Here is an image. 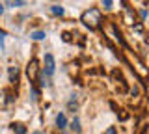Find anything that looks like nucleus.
<instances>
[{
    "label": "nucleus",
    "instance_id": "f257e3e1",
    "mask_svg": "<svg viewBox=\"0 0 149 134\" xmlns=\"http://www.w3.org/2000/svg\"><path fill=\"white\" fill-rule=\"evenodd\" d=\"M82 22L86 26H90V28H97L99 26V22H101V13H99V10H90V11H86L82 15Z\"/></svg>",
    "mask_w": 149,
    "mask_h": 134
},
{
    "label": "nucleus",
    "instance_id": "f03ea898",
    "mask_svg": "<svg viewBox=\"0 0 149 134\" xmlns=\"http://www.w3.org/2000/svg\"><path fill=\"white\" fill-rule=\"evenodd\" d=\"M56 71V62L52 54H45V75L47 76H52Z\"/></svg>",
    "mask_w": 149,
    "mask_h": 134
},
{
    "label": "nucleus",
    "instance_id": "7ed1b4c3",
    "mask_svg": "<svg viewBox=\"0 0 149 134\" xmlns=\"http://www.w3.org/2000/svg\"><path fill=\"white\" fill-rule=\"evenodd\" d=\"M26 71H28V76H30L32 80H36V78H37V60H32V62L28 63Z\"/></svg>",
    "mask_w": 149,
    "mask_h": 134
},
{
    "label": "nucleus",
    "instance_id": "20e7f679",
    "mask_svg": "<svg viewBox=\"0 0 149 134\" xmlns=\"http://www.w3.org/2000/svg\"><path fill=\"white\" fill-rule=\"evenodd\" d=\"M56 125H58V128H65V125H67V119H65L63 114H58V115H56Z\"/></svg>",
    "mask_w": 149,
    "mask_h": 134
},
{
    "label": "nucleus",
    "instance_id": "39448f33",
    "mask_svg": "<svg viewBox=\"0 0 149 134\" xmlns=\"http://www.w3.org/2000/svg\"><path fill=\"white\" fill-rule=\"evenodd\" d=\"M71 131L77 132V134L80 132V119H78V117H74L73 121H71Z\"/></svg>",
    "mask_w": 149,
    "mask_h": 134
},
{
    "label": "nucleus",
    "instance_id": "423d86ee",
    "mask_svg": "<svg viewBox=\"0 0 149 134\" xmlns=\"http://www.w3.org/2000/svg\"><path fill=\"white\" fill-rule=\"evenodd\" d=\"M50 11H52V15H63V8H62V6H58V4L50 8Z\"/></svg>",
    "mask_w": 149,
    "mask_h": 134
},
{
    "label": "nucleus",
    "instance_id": "0eeeda50",
    "mask_svg": "<svg viewBox=\"0 0 149 134\" xmlns=\"http://www.w3.org/2000/svg\"><path fill=\"white\" fill-rule=\"evenodd\" d=\"M17 76H19V69L17 67H9V78H11V80H17Z\"/></svg>",
    "mask_w": 149,
    "mask_h": 134
},
{
    "label": "nucleus",
    "instance_id": "6e6552de",
    "mask_svg": "<svg viewBox=\"0 0 149 134\" xmlns=\"http://www.w3.org/2000/svg\"><path fill=\"white\" fill-rule=\"evenodd\" d=\"M11 127H13V131H15L17 134H24V132H26V128L22 127V125H19V123H17V125H11Z\"/></svg>",
    "mask_w": 149,
    "mask_h": 134
},
{
    "label": "nucleus",
    "instance_id": "1a4fd4ad",
    "mask_svg": "<svg viewBox=\"0 0 149 134\" xmlns=\"http://www.w3.org/2000/svg\"><path fill=\"white\" fill-rule=\"evenodd\" d=\"M26 2H22V0H17V2H13V0H9V2H6V6L9 8H15V6H24Z\"/></svg>",
    "mask_w": 149,
    "mask_h": 134
},
{
    "label": "nucleus",
    "instance_id": "9d476101",
    "mask_svg": "<svg viewBox=\"0 0 149 134\" xmlns=\"http://www.w3.org/2000/svg\"><path fill=\"white\" fill-rule=\"evenodd\" d=\"M30 37H34V39L39 41V39H43V37H45V32H34V34H32Z\"/></svg>",
    "mask_w": 149,
    "mask_h": 134
},
{
    "label": "nucleus",
    "instance_id": "9b49d317",
    "mask_svg": "<svg viewBox=\"0 0 149 134\" xmlns=\"http://www.w3.org/2000/svg\"><path fill=\"white\" fill-rule=\"evenodd\" d=\"M69 110H74V108H77V101H69Z\"/></svg>",
    "mask_w": 149,
    "mask_h": 134
},
{
    "label": "nucleus",
    "instance_id": "f8f14e48",
    "mask_svg": "<svg viewBox=\"0 0 149 134\" xmlns=\"http://www.w3.org/2000/svg\"><path fill=\"white\" fill-rule=\"evenodd\" d=\"M104 134H116V128H114V127H110V128H108V131H106Z\"/></svg>",
    "mask_w": 149,
    "mask_h": 134
},
{
    "label": "nucleus",
    "instance_id": "ddd939ff",
    "mask_svg": "<svg viewBox=\"0 0 149 134\" xmlns=\"http://www.w3.org/2000/svg\"><path fill=\"white\" fill-rule=\"evenodd\" d=\"M4 11V8H2V4H0V13H2Z\"/></svg>",
    "mask_w": 149,
    "mask_h": 134
}]
</instances>
